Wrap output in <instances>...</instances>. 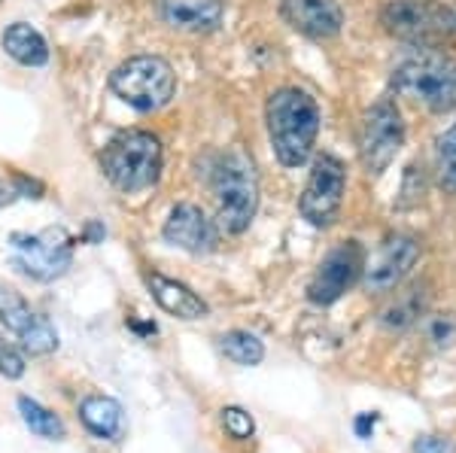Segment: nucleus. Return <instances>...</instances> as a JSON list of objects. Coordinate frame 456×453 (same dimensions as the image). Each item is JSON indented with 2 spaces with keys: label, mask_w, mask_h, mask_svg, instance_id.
Masks as SVG:
<instances>
[{
  "label": "nucleus",
  "mask_w": 456,
  "mask_h": 453,
  "mask_svg": "<svg viewBox=\"0 0 456 453\" xmlns=\"http://www.w3.org/2000/svg\"><path fill=\"white\" fill-rule=\"evenodd\" d=\"M271 150L283 167H301L311 158L320 134V107L298 85H283L265 104Z\"/></svg>",
  "instance_id": "1"
},
{
  "label": "nucleus",
  "mask_w": 456,
  "mask_h": 453,
  "mask_svg": "<svg viewBox=\"0 0 456 453\" xmlns=\"http://www.w3.org/2000/svg\"><path fill=\"white\" fill-rule=\"evenodd\" d=\"M210 189L216 198L219 229L228 235H244L259 210V177L244 150H225L213 158Z\"/></svg>",
  "instance_id": "2"
},
{
  "label": "nucleus",
  "mask_w": 456,
  "mask_h": 453,
  "mask_svg": "<svg viewBox=\"0 0 456 453\" xmlns=\"http://www.w3.org/2000/svg\"><path fill=\"white\" fill-rule=\"evenodd\" d=\"M161 165H165L161 141L152 131L141 128L119 131L101 152V171L125 195L156 186L161 177Z\"/></svg>",
  "instance_id": "3"
},
{
  "label": "nucleus",
  "mask_w": 456,
  "mask_h": 453,
  "mask_svg": "<svg viewBox=\"0 0 456 453\" xmlns=\"http://www.w3.org/2000/svg\"><path fill=\"white\" fill-rule=\"evenodd\" d=\"M389 89L432 113H451L456 109V58L438 49H423L393 70Z\"/></svg>",
  "instance_id": "4"
},
{
  "label": "nucleus",
  "mask_w": 456,
  "mask_h": 453,
  "mask_svg": "<svg viewBox=\"0 0 456 453\" xmlns=\"http://www.w3.org/2000/svg\"><path fill=\"white\" fill-rule=\"evenodd\" d=\"M110 89L137 113H156L171 104L176 92V73L159 55H134L110 73Z\"/></svg>",
  "instance_id": "5"
},
{
  "label": "nucleus",
  "mask_w": 456,
  "mask_h": 453,
  "mask_svg": "<svg viewBox=\"0 0 456 453\" xmlns=\"http://www.w3.org/2000/svg\"><path fill=\"white\" fill-rule=\"evenodd\" d=\"M380 25L389 36L414 46H436L456 34V16L441 0H387L380 10Z\"/></svg>",
  "instance_id": "6"
},
{
  "label": "nucleus",
  "mask_w": 456,
  "mask_h": 453,
  "mask_svg": "<svg viewBox=\"0 0 456 453\" xmlns=\"http://www.w3.org/2000/svg\"><path fill=\"white\" fill-rule=\"evenodd\" d=\"M73 244L77 240L64 225H49V229L34 231V235L16 231L10 238L12 268L37 283H53L68 274L73 262Z\"/></svg>",
  "instance_id": "7"
},
{
  "label": "nucleus",
  "mask_w": 456,
  "mask_h": 453,
  "mask_svg": "<svg viewBox=\"0 0 456 453\" xmlns=\"http://www.w3.org/2000/svg\"><path fill=\"white\" fill-rule=\"evenodd\" d=\"M404 146V119L395 98H380L365 109L359 125V158L369 174H384Z\"/></svg>",
  "instance_id": "8"
},
{
  "label": "nucleus",
  "mask_w": 456,
  "mask_h": 453,
  "mask_svg": "<svg viewBox=\"0 0 456 453\" xmlns=\"http://www.w3.org/2000/svg\"><path fill=\"white\" fill-rule=\"evenodd\" d=\"M344 192H347V167L341 158L322 152L311 167V177L305 182V192L298 198V210L314 229H329L341 214Z\"/></svg>",
  "instance_id": "9"
},
{
  "label": "nucleus",
  "mask_w": 456,
  "mask_h": 453,
  "mask_svg": "<svg viewBox=\"0 0 456 453\" xmlns=\"http://www.w3.org/2000/svg\"><path fill=\"white\" fill-rule=\"evenodd\" d=\"M365 247L359 240H341L335 250L326 253V259L320 262L316 274L311 277V287H307V298L320 308L326 304H335L338 298L347 289L356 287L362 280L365 271Z\"/></svg>",
  "instance_id": "10"
},
{
  "label": "nucleus",
  "mask_w": 456,
  "mask_h": 453,
  "mask_svg": "<svg viewBox=\"0 0 456 453\" xmlns=\"http://www.w3.org/2000/svg\"><path fill=\"white\" fill-rule=\"evenodd\" d=\"M0 323L31 356H46L58 350V332L46 317H40L25 302L19 289L0 283Z\"/></svg>",
  "instance_id": "11"
},
{
  "label": "nucleus",
  "mask_w": 456,
  "mask_h": 453,
  "mask_svg": "<svg viewBox=\"0 0 456 453\" xmlns=\"http://www.w3.org/2000/svg\"><path fill=\"white\" fill-rule=\"evenodd\" d=\"M420 259V244L408 235H395L384 240V247L378 250L371 262H365L362 283L369 292H389L395 289L404 277L411 274V268Z\"/></svg>",
  "instance_id": "12"
},
{
  "label": "nucleus",
  "mask_w": 456,
  "mask_h": 453,
  "mask_svg": "<svg viewBox=\"0 0 456 453\" xmlns=\"http://www.w3.org/2000/svg\"><path fill=\"white\" fill-rule=\"evenodd\" d=\"M161 235L171 247H180V250L192 253V255H208L219 247V229L216 222L204 214L198 204H176V207L167 214L165 229Z\"/></svg>",
  "instance_id": "13"
},
{
  "label": "nucleus",
  "mask_w": 456,
  "mask_h": 453,
  "mask_svg": "<svg viewBox=\"0 0 456 453\" xmlns=\"http://www.w3.org/2000/svg\"><path fill=\"white\" fill-rule=\"evenodd\" d=\"M281 16L292 31L311 40H332L344 28L338 0H281Z\"/></svg>",
  "instance_id": "14"
},
{
  "label": "nucleus",
  "mask_w": 456,
  "mask_h": 453,
  "mask_svg": "<svg viewBox=\"0 0 456 453\" xmlns=\"http://www.w3.org/2000/svg\"><path fill=\"white\" fill-rule=\"evenodd\" d=\"M156 6L165 25L186 34H210L225 19L223 0H156Z\"/></svg>",
  "instance_id": "15"
},
{
  "label": "nucleus",
  "mask_w": 456,
  "mask_h": 453,
  "mask_svg": "<svg viewBox=\"0 0 456 453\" xmlns=\"http://www.w3.org/2000/svg\"><path fill=\"white\" fill-rule=\"evenodd\" d=\"M146 287H150V295L156 298V304L171 317L180 320H204L210 313L208 302H204L198 292H192L186 283L174 280V277H165L161 271H146L143 274Z\"/></svg>",
  "instance_id": "16"
},
{
  "label": "nucleus",
  "mask_w": 456,
  "mask_h": 453,
  "mask_svg": "<svg viewBox=\"0 0 456 453\" xmlns=\"http://www.w3.org/2000/svg\"><path fill=\"white\" fill-rule=\"evenodd\" d=\"M79 420L101 441H119L125 435V411L110 396H86L79 401Z\"/></svg>",
  "instance_id": "17"
},
{
  "label": "nucleus",
  "mask_w": 456,
  "mask_h": 453,
  "mask_svg": "<svg viewBox=\"0 0 456 453\" xmlns=\"http://www.w3.org/2000/svg\"><path fill=\"white\" fill-rule=\"evenodd\" d=\"M4 43V53L12 58V61L25 64V68H43L49 61V46L43 40V34L31 28L28 21H12L10 28L0 36Z\"/></svg>",
  "instance_id": "18"
},
{
  "label": "nucleus",
  "mask_w": 456,
  "mask_h": 453,
  "mask_svg": "<svg viewBox=\"0 0 456 453\" xmlns=\"http://www.w3.org/2000/svg\"><path fill=\"white\" fill-rule=\"evenodd\" d=\"M16 405H19V414H21V420H25V426L31 429L34 435L46 438V441H61L64 433H68V429H64V420L49 411V408H43L40 401L19 396Z\"/></svg>",
  "instance_id": "19"
},
{
  "label": "nucleus",
  "mask_w": 456,
  "mask_h": 453,
  "mask_svg": "<svg viewBox=\"0 0 456 453\" xmlns=\"http://www.w3.org/2000/svg\"><path fill=\"white\" fill-rule=\"evenodd\" d=\"M219 350L225 353V360H232L234 365H259L265 360V344L256 338L253 332L244 328H232L219 338Z\"/></svg>",
  "instance_id": "20"
},
{
  "label": "nucleus",
  "mask_w": 456,
  "mask_h": 453,
  "mask_svg": "<svg viewBox=\"0 0 456 453\" xmlns=\"http://www.w3.org/2000/svg\"><path fill=\"white\" fill-rule=\"evenodd\" d=\"M438 182L444 192L456 195V125H451L438 141Z\"/></svg>",
  "instance_id": "21"
},
{
  "label": "nucleus",
  "mask_w": 456,
  "mask_h": 453,
  "mask_svg": "<svg viewBox=\"0 0 456 453\" xmlns=\"http://www.w3.org/2000/svg\"><path fill=\"white\" fill-rule=\"evenodd\" d=\"M219 423H223V429L234 438V441H247V438H253V433H256L253 414L238 405L223 408V411H219Z\"/></svg>",
  "instance_id": "22"
},
{
  "label": "nucleus",
  "mask_w": 456,
  "mask_h": 453,
  "mask_svg": "<svg viewBox=\"0 0 456 453\" xmlns=\"http://www.w3.org/2000/svg\"><path fill=\"white\" fill-rule=\"evenodd\" d=\"M0 375L10 377V381H19V377L25 375V356H21L4 335H0Z\"/></svg>",
  "instance_id": "23"
},
{
  "label": "nucleus",
  "mask_w": 456,
  "mask_h": 453,
  "mask_svg": "<svg viewBox=\"0 0 456 453\" xmlns=\"http://www.w3.org/2000/svg\"><path fill=\"white\" fill-rule=\"evenodd\" d=\"M453 441H447V438L441 435H423L414 441V453H453Z\"/></svg>",
  "instance_id": "24"
},
{
  "label": "nucleus",
  "mask_w": 456,
  "mask_h": 453,
  "mask_svg": "<svg viewBox=\"0 0 456 453\" xmlns=\"http://www.w3.org/2000/svg\"><path fill=\"white\" fill-rule=\"evenodd\" d=\"M21 192H19V182H16V174H12L10 180H0V207H6V204L19 201Z\"/></svg>",
  "instance_id": "25"
},
{
  "label": "nucleus",
  "mask_w": 456,
  "mask_h": 453,
  "mask_svg": "<svg viewBox=\"0 0 456 453\" xmlns=\"http://www.w3.org/2000/svg\"><path fill=\"white\" fill-rule=\"evenodd\" d=\"M378 420H380L378 414H359L356 423H353V429H356L359 438H371L374 426H378Z\"/></svg>",
  "instance_id": "26"
},
{
  "label": "nucleus",
  "mask_w": 456,
  "mask_h": 453,
  "mask_svg": "<svg viewBox=\"0 0 456 453\" xmlns=\"http://www.w3.org/2000/svg\"><path fill=\"white\" fill-rule=\"evenodd\" d=\"M101 238H104V229H101V225H88V240H92V244H94V240H101Z\"/></svg>",
  "instance_id": "27"
}]
</instances>
